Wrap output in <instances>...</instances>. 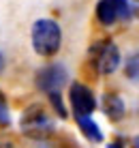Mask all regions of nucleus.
I'll use <instances>...</instances> for the list:
<instances>
[{"label": "nucleus", "mask_w": 139, "mask_h": 148, "mask_svg": "<svg viewBox=\"0 0 139 148\" xmlns=\"http://www.w3.org/2000/svg\"><path fill=\"white\" fill-rule=\"evenodd\" d=\"M71 105H73L75 116H90L96 108V99L88 86L75 82L71 86Z\"/></svg>", "instance_id": "6"}, {"label": "nucleus", "mask_w": 139, "mask_h": 148, "mask_svg": "<svg viewBox=\"0 0 139 148\" xmlns=\"http://www.w3.org/2000/svg\"><path fill=\"white\" fill-rule=\"evenodd\" d=\"M62 32L54 19H39L32 26V45L41 56H51L58 52Z\"/></svg>", "instance_id": "1"}, {"label": "nucleus", "mask_w": 139, "mask_h": 148, "mask_svg": "<svg viewBox=\"0 0 139 148\" xmlns=\"http://www.w3.org/2000/svg\"><path fill=\"white\" fill-rule=\"evenodd\" d=\"M124 71H126V75L131 79L139 82V52L128 56V60H126V64H124Z\"/></svg>", "instance_id": "9"}, {"label": "nucleus", "mask_w": 139, "mask_h": 148, "mask_svg": "<svg viewBox=\"0 0 139 148\" xmlns=\"http://www.w3.org/2000/svg\"><path fill=\"white\" fill-rule=\"evenodd\" d=\"M109 148H122L120 142H114V144H109Z\"/></svg>", "instance_id": "13"}, {"label": "nucleus", "mask_w": 139, "mask_h": 148, "mask_svg": "<svg viewBox=\"0 0 139 148\" xmlns=\"http://www.w3.org/2000/svg\"><path fill=\"white\" fill-rule=\"evenodd\" d=\"M2 64H4V58H2V54H0V71H2Z\"/></svg>", "instance_id": "14"}, {"label": "nucleus", "mask_w": 139, "mask_h": 148, "mask_svg": "<svg viewBox=\"0 0 139 148\" xmlns=\"http://www.w3.org/2000/svg\"><path fill=\"white\" fill-rule=\"evenodd\" d=\"M103 110H105L107 116H111V118H122V114H124V103H122L120 97L116 95H107L105 99H103Z\"/></svg>", "instance_id": "7"}, {"label": "nucleus", "mask_w": 139, "mask_h": 148, "mask_svg": "<svg viewBox=\"0 0 139 148\" xmlns=\"http://www.w3.org/2000/svg\"><path fill=\"white\" fill-rule=\"evenodd\" d=\"M22 129H24V133L30 135V137H43L54 129V125H51L49 116L45 114L43 108L32 105V108L26 110V114L22 116Z\"/></svg>", "instance_id": "3"}, {"label": "nucleus", "mask_w": 139, "mask_h": 148, "mask_svg": "<svg viewBox=\"0 0 139 148\" xmlns=\"http://www.w3.org/2000/svg\"><path fill=\"white\" fill-rule=\"evenodd\" d=\"M128 9H131L133 15H137V17H139V0H131V2H128Z\"/></svg>", "instance_id": "11"}, {"label": "nucleus", "mask_w": 139, "mask_h": 148, "mask_svg": "<svg viewBox=\"0 0 139 148\" xmlns=\"http://www.w3.org/2000/svg\"><path fill=\"white\" fill-rule=\"evenodd\" d=\"M133 148H139V135L135 137V140H133Z\"/></svg>", "instance_id": "12"}, {"label": "nucleus", "mask_w": 139, "mask_h": 148, "mask_svg": "<svg viewBox=\"0 0 139 148\" xmlns=\"http://www.w3.org/2000/svg\"><path fill=\"white\" fill-rule=\"evenodd\" d=\"M69 79V73L62 64H47L37 73V84L41 90H45L47 95H56L60 92V88L64 86V82Z\"/></svg>", "instance_id": "4"}, {"label": "nucleus", "mask_w": 139, "mask_h": 148, "mask_svg": "<svg viewBox=\"0 0 139 148\" xmlns=\"http://www.w3.org/2000/svg\"><path fill=\"white\" fill-rule=\"evenodd\" d=\"M77 122H79L81 131H84L90 140H94V142H101V140H103V133H101L99 125H94L90 116H77Z\"/></svg>", "instance_id": "8"}, {"label": "nucleus", "mask_w": 139, "mask_h": 148, "mask_svg": "<svg viewBox=\"0 0 139 148\" xmlns=\"http://www.w3.org/2000/svg\"><path fill=\"white\" fill-rule=\"evenodd\" d=\"M90 56H92L94 69L103 75L114 73L118 69V64H120V52H118L116 43H111V41H101V43H96L94 47H92Z\"/></svg>", "instance_id": "2"}, {"label": "nucleus", "mask_w": 139, "mask_h": 148, "mask_svg": "<svg viewBox=\"0 0 139 148\" xmlns=\"http://www.w3.org/2000/svg\"><path fill=\"white\" fill-rule=\"evenodd\" d=\"M128 15H131L128 0H101L96 4V17L105 26L118 22V19H126Z\"/></svg>", "instance_id": "5"}, {"label": "nucleus", "mask_w": 139, "mask_h": 148, "mask_svg": "<svg viewBox=\"0 0 139 148\" xmlns=\"http://www.w3.org/2000/svg\"><path fill=\"white\" fill-rule=\"evenodd\" d=\"M0 125H9V108H7V99H4L2 90H0Z\"/></svg>", "instance_id": "10"}]
</instances>
